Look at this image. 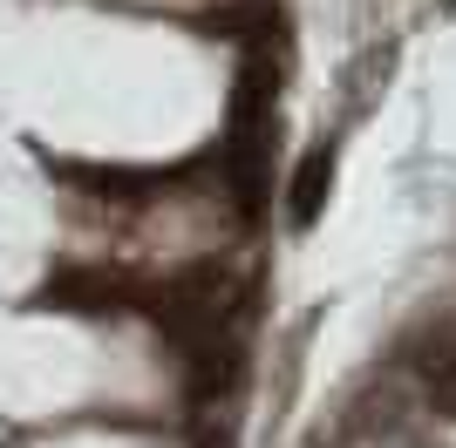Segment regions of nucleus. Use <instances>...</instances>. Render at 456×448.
Wrapping results in <instances>:
<instances>
[{
	"label": "nucleus",
	"mask_w": 456,
	"mask_h": 448,
	"mask_svg": "<svg viewBox=\"0 0 456 448\" xmlns=\"http://www.w3.org/2000/svg\"><path fill=\"white\" fill-rule=\"evenodd\" d=\"M327 190H334V149H306L300 170H293V224H314L327 204Z\"/></svg>",
	"instance_id": "obj_4"
},
{
	"label": "nucleus",
	"mask_w": 456,
	"mask_h": 448,
	"mask_svg": "<svg viewBox=\"0 0 456 448\" xmlns=\"http://www.w3.org/2000/svg\"><path fill=\"white\" fill-rule=\"evenodd\" d=\"M130 285L123 279H110V272H55L48 279V292H41V306L48 313H130Z\"/></svg>",
	"instance_id": "obj_1"
},
{
	"label": "nucleus",
	"mask_w": 456,
	"mask_h": 448,
	"mask_svg": "<svg viewBox=\"0 0 456 448\" xmlns=\"http://www.w3.org/2000/svg\"><path fill=\"white\" fill-rule=\"evenodd\" d=\"M416 367H422V401H429V414L456 421V333H436L422 347Z\"/></svg>",
	"instance_id": "obj_2"
},
{
	"label": "nucleus",
	"mask_w": 456,
	"mask_h": 448,
	"mask_svg": "<svg viewBox=\"0 0 456 448\" xmlns=\"http://www.w3.org/2000/svg\"><path fill=\"white\" fill-rule=\"evenodd\" d=\"M205 28L225 41H266V35H280V7L273 0H225V7H211Z\"/></svg>",
	"instance_id": "obj_3"
}]
</instances>
